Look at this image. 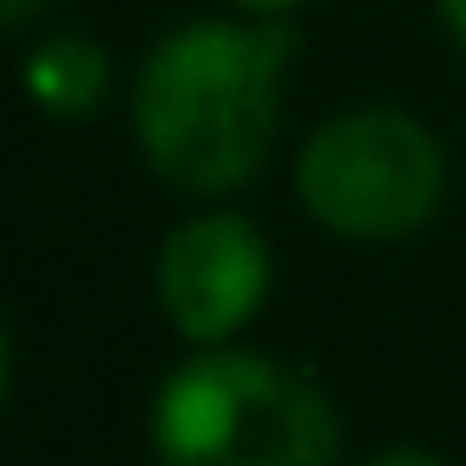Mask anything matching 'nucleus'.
<instances>
[{
    "instance_id": "obj_6",
    "label": "nucleus",
    "mask_w": 466,
    "mask_h": 466,
    "mask_svg": "<svg viewBox=\"0 0 466 466\" xmlns=\"http://www.w3.org/2000/svg\"><path fill=\"white\" fill-rule=\"evenodd\" d=\"M364 466H453L447 453H434V447H415V441H402V447H383V453H370Z\"/></svg>"
},
{
    "instance_id": "obj_7",
    "label": "nucleus",
    "mask_w": 466,
    "mask_h": 466,
    "mask_svg": "<svg viewBox=\"0 0 466 466\" xmlns=\"http://www.w3.org/2000/svg\"><path fill=\"white\" fill-rule=\"evenodd\" d=\"M46 7H52V0H0V26H7V33H26Z\"/></svg>"
},
{
    "instance_id": "obj_1",
    "label": "nucleus",
    "mask_w": 466,
    "mask_h": 466,
    "mask_svg": "<svg viewBox=\"0 0 466 466\" xmlns=\"http://www.w3.org/2000/svg\"><path fill=\"white\" fill-rule=\"evenodd\" d=\"M288 65V20L230 14L160 33L128 84V135L141 167L186 198L243 192L281 141Z\"/></svg>"
},
{
    "instance_id": "obj_3",
    "label": "nucleus",
    "mask_w": 466,
    "mask_h": 466,
    "mask_svg": "<svg viewBox=\"0 0 466 466\" xmlns=\"http://www.w3.org/2000/svg\"><path fill=\"white\" fill-rule=\"evenodd\" d=\"M447 141L396 103L339 109L294 154L300 211L345 243H402L428 230L447 205Z\"/></svg>"
},
{
    "instance_id": "obj_4",
    "label": "nucleus",
    "mask_w": 466,
    "mask_h": 466,
    "mask_svg": "<svg viewBox=\"0 0 466 466\" xmlns=\"http://www.w3.org/2000/svg\"><path fill=\"white\" fill-rule=\"evenodd\" d=\"M268 288L275 249L256 230V218L230 205L186 211L154 249V307L192 351L237 345V332L268 307Z\"/></svg>"
},
{
    "instance_id": "obj_2",
    "label": "nucleus",
    "mask_w": 466,
    "mask_h": 466,
    "mask_svg": "<svg viewBox=\"0 0 466 466\" xmlns=\"http://www.w3.org/2000/svg\"><path fill=\"white\" fill-rule=\"evenodd\" d=\"M147 447L160 466H339L345 421L307 370L211 345L154 383Z\"/></svg>"
},
{
    "instance_id": "obj_8",
    "label": "nucleus",
    "mask_w": 466,
    "mask_h": 466,
    "mask_svg": "<svg viewBox=\"0 0 466 466\" xmlns=\"http://www.w3.org/2000/svg\"><path fill=\"white\" fill-rule=\"evenodd\" d=\"M237 14H249V20H294L307 0H230Z\"/></svg>"
},
{
    "instance_id": "obj_5",
    "label": "nucleus",
    "mask_w": 466,
    "mask_h": 466,
    "mask_svg": "<svg viewBox=\"0 0 466 466\" xmlns=\"http://www.w3.org/2000/svg\"><path fill=\"white\" fill-rule=\"evenodd\" d=\"M20 84H26V96H33L39 116L84 122V116H96V103L109 90V52L96 39H84V33H46L26 52Z\"/></svg>"
},
{
    "instance_id": "obj_9",
    "label": "nucleus",
    "mask_w": 466,
    "mask_h": 466,
    "mask_svg": "<svg viewBox=\"0 0 466 466\" xmlns=\"http://www.w3.org/2000/svg\"><path fill=\"white\" fill-rule=\"evenodd\" d=\"M434 14H441L447 39H453V46H460V58H466V0H434Z\"/></svg>"
}]
</instances>
